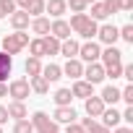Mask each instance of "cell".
Listing matches in <instances>:
<instances>
[{
    "instance_id": "1",
    "label": "cell",
    "mask_w": 133,
    "mask_h": 133,
    "mask_svg": "<svg viewBox=\"0 0 133 133\" xmlns=\"http://www.w3.org/2000/svg\"><path fill=\"white\" fill-rule=\"evenodd\" d=\"M24 47H29V34L26 31H13V34H8V37H3L0 39V50H3L5 55H18Z\"/></svg>"
},
{
    "instance_id": "2",
    "label": "cell",
    "mask_w": 133,
    "mask_h": 133,
    "mask_svg": "<svg viewBox=\"0 0 133 133\" xmlns=\"http://www.w3.org/2000/svg\"><path fill=\"white\" fill-rule=\"evenodd\" d=\"M31 128H34V133H60V125L47 115V112H42V110H37L34 115H31Z\"/></svg>"
},
{
    "instance_id": "3",
    "label": "cell",
    "mask_w": 133,
    "mask_h": 133,
    "mask_svg": "<svg viewBox=\"0 0 133 133\" xmlns=\"http://www.w3.org/2000/svg\"><path fill=\"white\" fill-rule=\"evenodd\" d=\"M99 55H102V47L94 39H89L78 47V60L81 63H99Z\"/></svg>"
},
{
    "instance_id": "4",
    "label": "cell",
    "mask_w": 133,
    "mask_h": 133,
    "mask_svg": "<svg viewBox=\"0 0 133 133\" xmlns=\"http://www.w3.org/2000/svg\"><path fill=\"white\" fill-rule=\"evenodd\" d=\"M29 94H31L29 78H13V81L8 84V97H13V102H24Z\"/></svg>"
},
{
    "instance_id": "5",
    "label": "cell",
    "mask_w": 133,
    "mask_h": 133,
    "mask_svg": "<svg viewBox=\"0 0 133 133\" xmlns=\"http://www.w3.org/2000/svg\"><path fill=\"white\" fill-rule=\"evenodd\" d=\"M86 84H91V86H97V84H102L104 81V65L102 63H89V65H84V76H81Z\"/></svg>"
},
{
    "instance_id": "6",
    "label": "cell",
    "mask_w": 133,
    "mask_h": 133,
    "mask_svg": "<svg viewBox=\"0 0 133 133\" xmlns=\"http://www.w3.org/2000/svg\"><path fill=\"white\" fill-rule=\"evenodd\" d=\"M97 37H99V42H102V44H107V47H115V42L120 39V34H117V26H115V24H102V26L97 29Z\"/></svg>"
},
{
    "instance_id": "7",
    "label": "cell",
    "mask_w": 133,
    "mask_h": 133,
    "mask_svg": "<svg viewBox=\"0 0 133 133\" xmlns=\"http://www.w3.org/2000/svg\"><path fill=\"white\" fill-rule=\"evenodd\" d=\"M50 34L57 39V42H65V39H71V26H68V21L65 18H55V21H50Z\"/></svg>"
},
{
    "instance_id": "8",
    "label": "cell",
    "mask_w": 133,
    "mask_h": 133,
    "mask_svg": "<svg viewBox=\"0 0 133 133\" xmlns=\"http://www.w3.org/2000/svg\"><path fill=\"white\" fill-rule=\"evenodd\" d=\"M76 117H78V112L73 107H55V112H52V120L57 125H71V123H76Z\"/></svg>"
},
{
    "instance_id": "9",
    "label": "cell",
    "mask_w": 133,
    "mask_h": 133,
    "mask_svg": "<svg viewBox=\"0 0 133 133\" xmlns=\"http://www.w3.org/2000/svg\"><path fill=\"white\" fill-rule=\"evenodd\" d=\"M60 71H63V76H68V78L78 81V78L84 76V63H81L78 57H73V60L65 63V65H60Z\"/></svg>"
},
{
    "instance_id": "10",
    "label": "cell",
    "mask_w": 133,
    "mask_h": 133,
    "mask_svg": "<svg viewBox=\"0 0 133 133\" xmlns=\"http://www.w3.org/2000/svg\"><path fill=\"white\" fill-rule=\"evenodd\" d=\"M8 21H11L13 31H26V29H29V24H31L29 13H26V11H18V8H16L11 16H8Z\"/></svg>"
},
{
    "instance_id": "11",
    "label": "cell",
    "mask_w": 133,
    "mask_h": 133,
    "mask_svg": "<svg viewBox=\"0 0 133 133\" xmlns=\"http://www.w3.org/2000/svg\"><path fill=\"white\" fill-rule=\"evenodd\" d=\"M104 107H107V104H104L99 97H89V99H84V110H86V115H89V117H94V120H97V117H102Z\"/></svg>"
},
{
    "instance_id": "12",
    "label": "cell",
    "mask_w": 133,
    "mask_h": 133,
    "mask_svg": "<svg viewBox=\"0 0 133 133\" xmlns=\"http://www.w3.org/2000/svg\"><path fill=\"white\" fill-rule=\"evenodd\" d=\"M99 60H102L104 68H110V65H117V63H123V50H117V47H107V50H102Z\"/></svg>"
},
{
    "instance_id": "13",
    "label": "cell",
    "mask_w": 133,
    "mask_h": 133,
    "mask_svg": "<svg viewBox=\"0 0 133 133\" xmlns=\"http://www.w3.org/2000/svg\"><path fill=\"white\" fill-rule=\"evenodd\" d=\"M71 94H73V99H76V97H78V99H89V97H94V86L86 84L84 78H78V81H73Z\"/></svg>"
},
{
    "instance_id": "14",
    "label": "cell",
    "mask_w": 133,
    "mask_h": 133,
    "mask_svg": "<svg viewBox=\"0 0 133 133\" xmlns=\"http://www.w3.org/2000/svg\"><path fill=\"white\" fill-rule=\"evenodd\" d=\"M68 11V5H65V0H44V13H50L52 16V21L55 18H63V13Z\"/></svg>"
},
{
    "instance_id": "15",
    "label": "cell",
    "mask_w": 133,
    "mask_h": 133,
    "mask_svg": "<svg viewBox=\"0 0 133 133\" xmlns=\"http://www.w3.org/2000/svg\"><path fill=\"white\" fill-rule=\"evenodd\" d=\"M89 24H91V18H89L86 13H73V16H71V21H68L71 31H76V34H84Z\"/></svg>"
},
{
    "instance_id": "16",
    "label": "cell",
    "mask_w": 133,
    "mask_h": 133,
    "mask_svg": "<svg viewBox=\"0 0 133 133\" xmlns=\"http://www.w3.org/2000/svg\"><path fill=\"white\" fill-rule=\"evenodd\" d=\"M42 78H44L47 84H55V81H60V78H63L60 65H57V63H47V65H42Z\"/></svg>"
},
{
    "instance_id": "17",
    "label": "cell",
    "mask_w": 133,
    "mask_h": 133,
    "mask_svg": "<svg viewBox=\"0 0 133 133\" xmlns=\"http://www.w3.org/2000/svg\"><path fill=\"white\" fill-rule=\"evenodd\" d=\"M78 47H81V42H76V39L71 37V39L60 42V55L68 57V60H73V57H78Z\"/></svg>"
},
{
    "instance_id": "18",
    "label": "cell",
    "mask_w": 133,
    "mask_h": 133,
    "mask_svg": "<svg viewBox=\"0 0 133 133\" xmlns=\"http://www.w3.org/2000/svg\"><path fill=\"white\" fill-rule=\"evenodd\" d=\"M29 26H31V31H34V34H37L39 39L50 34V18H47V16H39V18H31V24H29Z\"/></svg>"
},
{
    "instance_id": "19",
    "label": "cell",
    "mask_w": 133,
    "mask_h": 133,
    "mask_svg": "<svg viewBox=\"0 0 133 133\" xmlns=\"http://www.w3.org/2000/svg\"><path fill=\"white\" fill-rule=\"evenodd\" d=\"M99 99H102L104 104H112V107H115V104L120 102V89H117L115 84H110V86H104V89H102Z\"/></svg>"
},
{
    "instance_id": "20",
    "label": "cell",
    "mask_w": 133,
    "mask_h": 133,
    "mask_svg": "<svg viewBox=\"0 0 133 133\" xmlns=\"http://www.w3.org/2000/svg\"><path fill=\"white\" fill-rule=\"evenodd\" d=\"M120 112L115 110V107H104V112H102V125L104 128H117L120 125Z\"/></svg>"
},
{
    "instance_id": "21",
    "label": "cell",
    "mask_w": 133,
    "mask_h": 133,
    "mask_svg": "<svg viewBox=\"0 0 133 133\" xmlns=\"http://www.w3.org/2000/svg\"><path fill=\"white\" fill-rule=\"evenodd\" d=\"M5 110H8V117H13V120H26L29 117V110H26L24 102H11Z\"/></svg>"
},
{
    "instance_id": "22",
    "label": "cell",
    "mask_w": 133,
    "mask_h": 133,
    "mask_svg": "<svg viewBox=\"0 0 133 133\" xmlns=\"http://www.w3.org/2000/svg\"><path fill=\"white\" fill-rule=\"evenodd\" d=\"M11 71H13V57L0 50V84H5V78L11 76Z\"/></svg>"
},
{
    "instance_id": "23",
    "label": "cell",
    "mask_w": 133,
    "mask_h": 133,
    "mask_svg": "<svg viewBox=\"0 0 133 133\" xmlns=\"http://www.w3.org/2000/svg\"><path fill=\"white\" fill-rule=\"evenodd\" d=\"M29 89H31L34 94H39V97L50 94V84H47L42 76H34V78H29Z\"/></svg>"
},
{
    "instance_id": "24",
    "label": "cell",
    "mask_w": 133,
    "mask_h": 133,
    "mask_svg": "<svg viewBox=\"0 0 133 133\" xmlns=\"http://www.w3.org/2000/svg\"><path fill=\"white\" fill-rule=\"evenodd\" d=\"M24 71H26V76H29V78H34V76H42V60H39V57H26V63H24Z\"/></svg>"
},
{
    "instance_id": "25",
    "label": "cell",
    "mask_w": 133,
    "mask_h": 133,
    "mask_svg": "<svg viewBox=\"0 0 133 133\" xmlns=\"http://www.w3.org/2000/svg\"><path fill=\"white\" fill-rule=\"evenodd\" d=\"M52 99H55V104H57V107H71L73 94H71V89H57V91L52 94Z\"/></svg>"
},
{
    "instance_id": "26",
    "label": "cell",
    "mask_w": 133,
    "mask_h": 133,
    "mask_svg": "<svg viewBox=\"0 0 133 133\" xmlns=\"http://www.w3.org/2000/svg\"><path fill=\"white\" fill-rule=\"evenodd\" d=\"M42 42H44V55H50V57H55V55H60V42L52 37V34H47V37H42Z\"/></svg>"
},
{
    "instance_id": "27",
    "label": "cell",
    "mask_w": 133,
    "mask_h": 133,
    "mask_svg": "<svg viewBox=\"0 0 133 133\" xmlns=\"http://www.w3.org/2000/svg\"><path fill=\"white\" fill-rule=\"evenodd\" d=\"M86 16H89L91 21H97V24H99V21H104V18H107L104 3H99V0H97V3H91V13H86Z\"/></svg>"
},
{
    "instance_id": "28",
    "label": "cell",
    "mask_w": 133,
    "mask_h": 133,
    "mask_svg": "<svg viewBox=\"0 0 133 133\" xmlns=\"http://www.w3.org/2000/svg\"><path fill=\"white\" fill-rule=\"evenodd\" d=\"M29 52H31L29 57H39V60H42V55H44V42H42L39 37H37V39H29Z\"/></svg>"
},
{
    "instance_id": "29",
    "label": "cell",
    "mask_w": 133,
    "mask_h": 133,
    "mask_svg": "<svg viewBox=\"0 0 133 133\" xmlns=\"http://www.w3.org/2000/svg\"><path fill=\"white\" fill-rule=\"evenodd\" d=\"M104 78H123V63H117V65H110V68H104Z\"/></svg>"
},
{
    "instance_id": "30",
    "label": "cell",
    "mask_w": 133,
    "mask_h": 133,
    "mask_svg": "<svg viewBox=\"0 0 133 133\" xmlns=\"http://www.w3.org/2000/svg\"><path fill=\"white\" fill-rule=\"evenodd\" d=\"M13 11H16V3H13V0H0V18H8Z\"/></svg>"
},
{
    "instance_id": "31",
    "label": "cell",
    "mask_w": 133,
    "mask_h": 133,
    "mask_svg": "<svg viewBox=\"0 0 133 133\" xmlns=\"http://www.w3.org/2000/svg\"><path fill=\"white\" fill-rule=\"evenodd\" d=\"M117 34H120V39H123V42L133 44V24H125V26H120V29H117Z\"/></svg>"
},
{
    "instance_id": "32",
    "label": "cell",
    "mask_w": 133,
    "mask_h": 133,
    "mask_svg": "<svg viewBox=\"0 0 133 133\" xmlns=\"http://www.w3.org/2000/svg\"><path fill=\"white\" fill-rule=\"evenodd\" d=\"M65 5L71 8V13H86V8H89L84 0H65Z\"/></svg>"
},
{
    "instance_id": "33",
    "label": "cell",
    "mask_w": 133,
    "mask_h": 133,
    "mask_svg": "<svg viewBox=\"0 0 133 133\" xmlns=\"http://www.w3.org/2000/svg\"><path fill=\"white\" fill-rule=\"evenodd\" d=\"M13 133H34V128H31L29 120H16L13 123Z\"/></svg>"
},
{
    "instance_id": "34",
    "label": "cell",
    "mask_w": 133,
    "mask_h": 133,
    "mask_svg": "<svg viewBox=\"0 0 133 133\" xmlns=\"http://www.w3.org/2000/svg\"><path fill=\"white\" fill-rule=\"evenodd\" d=\"M120 99H123L128 107H133V84H128L125 89H120Z\"/></svg>"
},
{
    "instance_id": "35",
    "label": "cell",
    "mask_w": 133,
    "mask_h": 133,
    "mask_svg": "<svg viewBox=\"0 0 133 133\" xmlns=\"http://www.w3.org/2000/svg\"><path fill=\"white\" fill-rule=\"evenodd\" d=\"M97 29H99V24H97V21H91V24L86 26V31H84L81 37H84V39L89 42V39H94V37H97Z\"/></svg>"
},
{
    "instance_id": "36",
    "label": "cell",
    "mask_w": 133,
    "mask_h": 133,
    "mask_svg": "<svg viewBox=\"0 0 133 133\" xmlns=\"http://www.w3.org/2000/svg\"><path fill=\"white\" fill-rule=\"evenodd\" d=\"M86 133H110V128H104L102 123H97V120H94V123L86 128Z\"/></svg>"
},
{
    "instance_id": "37",
    "label": "cell",
    "mask_w": 133,
    "mask_h": 133,
    "mask_svg": "<svg viewBox=\"0 0 133 133\" xmlns=\"http://www.w3.org/2000/svg\"><path fill=\"white\" fill-rule=\"evenodd\" d=\"M117 8H120V13L133 11V0H117Z\"/></svg>"
},
{
    "instance_id": "38",
    "label": "cell",
    "mask_w": 133,
    "mask_h": 133,
    "mask_svg": "<svg viewBox=\"0 0 133 133\" xmlns=\"http://www.w3.org/2000/svg\"><path fill=\"white\" fill-rule=\"evenodd\" d=\"M123 78L128 84H133V65H123Z\"/></svg>"
},
{
    "instance_id": "39",
    "label": "cell",
    "mask_w": 133,
    "mask_h": 133,
    "mask_svg": "<svg viewBox=\"0 0 133 133\" xmlns=\"http://www.w3.org/2000/svg\"><path fill=\"white\" fill-rule=\"evenodd\" d=\"M65 133H86L78 123H71V125H65Z\"/></svg>"
},
{
    "instance_id": "40",
    "label": "cell",
    "mask_w": 133,
    "mask_h": 133,
    "mask_svg": "<svg viewBox=\"0 0 133 133\" xmlns=\"http://www.w3.org/2000/svg\"><path fill=\"white\" fill-rule=\"evenodd\" d=\"M120 117H123L125 123H133V107H125V110L120 112Z\"/></svg>"
},
{
    "instance_id": "41",
    "label": "cell",
    "mask_w": 133,
    "mask_h": 133,
    "mask_svg": "<svg viewBox=\"0 0 133 133\" xmlns=\"http://www.w3.org/2000/svg\"><path fill=\"white\" fill-rule=\"evenodd\" d=\"M5 123H8V110H5L3 104H0V128H3Z\"/></svg>"
},
{
    "instance_id": "42",
    "label": "cell",
    "mask_w": 133,
    "mask_h": 133,
    "mask_svg": "<svg viewBox=\"0 0 133 133\" xmlns=\"http://www.w3.org/2000/svg\"><path fill=\"white\" fill-rule=\"evenodd\" d=\"M112 133H133V128H128V125H117V128H112Z\"/></svg>"
},
{
    "instance_id": "43",
    "label": "cell",
    "mask_w": 133,
    "mask_h": 133,
    "mask_svg": "<svg viewBox=\"0 0 133 133\" xmlns=\"http://www.w3.org/2000/svg\"><path fill=\"white\" fill-rule=\"evenodd\" d=\"M13 3L18 5V11H26V8H29V3H31V0H13Z\"/></svg>"
},
{
    "instance_id": "44",
    "label": "cell",
    "mask_w": 133,
    "mask_h": 133,
    "mask_svg": "<svg viewBox=\"0 0 133 133\" xmlns=\"http://www.w3.org/2000/svg\"><path fill=\"white\" fill-rule=\"evenodd\" d=\"M8 97V84H0V99Z\"/></svg>"
},
{
    "instance_id": "45",
    "label": "cell",
    "mask_w": 133,
    "mask_h": 133,
    "mask_svg": "<svg viewBox=\"0 0 133 133\" xmlns=\"http://www.w3.org/2000/svg\"><path fill=\"white\" fill-rule=\"evenodd\" d=\"M84 3H86V5H91V3H97V0H84Z\"/></svg>"
},
{
    "instance_id": "46",
    "label": "cell",
    "mask_w": 133,
    "mask_h": 133,
    "mask_svg": "<svg viewBox=\"0 0 133 133\" xmlns=\"http://www.w3.org/2000/svg\"><path fill=\"white\" fill-rule=\"evenodd\" d=\"M0 133H3V128H0Z\"/></svg>"
}]
</instances>
